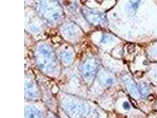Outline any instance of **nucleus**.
Instances as JSON below:
<instances>
[{"instance_id":"nucleus-1","label":"nucleus","mask_w":157,"mask_h":118,"mask_svg":"<svg viewBox=\"0 0 157 118\" xmlns=\"http://www.w3.org/2000/svg\"><path fill=\"white\" fill-rule=\"evenodd\" d=\"M135 45L134 44H130L129 45L128 47V52L129 53H132L133 52H135Z\"/></svg>"},{"instance_id":"nucleus-2","label":"nucleus","mask_w":157,"mask_h":118,"mask_svg":"<svg viewBox=\"0 0 157 118\" xmlns=\"http://www.w3.org/2000/svg\"><path fill=\"white\" fill-rule=\"evenodd\" d=\"M124 108L125 109H129V105L128 103H124Z\"/></svg>"}]
</instances>
